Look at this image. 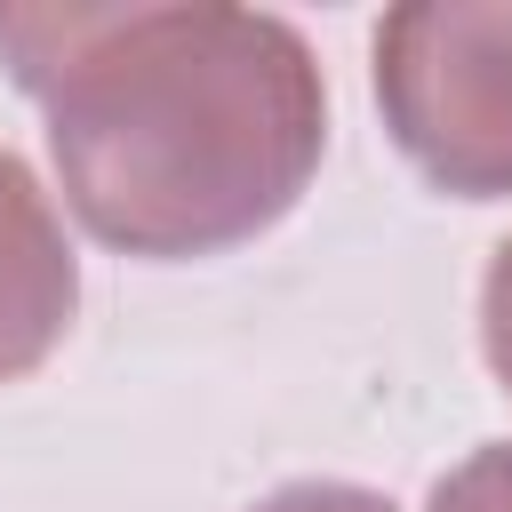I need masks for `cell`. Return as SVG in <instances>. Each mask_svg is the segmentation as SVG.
<instances>
[{
  "instance_id": "7a4b0ae2",
  "label": "cell",
  "mask_w": 512,
  "mask_h": 512,
  "mask_svg": "<svg viewBox=\"0 0 512 512\" xmlns=\"http://www.w3.org/2000/svg\"><path fill=\"white\" fill-rule=\"evenodd\" d=\"M376 104L424 184L512 192V0H416L376 24Z\"/></svg>"
},
{
  "instance_id": "3957f363",
  "label": "cell",
  "mask_w": 512,
  "mask_h": 512,
  "mask_svg": "<svg viewBox=\"0 0 512 512\" xmlns=\"http://www.w3.org/2000/svg\"><path fill=\"white\" fill-rule=\"evenodd\" d=\"M80 304V264L72 240L40 192V176L0 144V384L32 376Z\"/></svg>"
},
{
  "instance_id": "6da1fadb",
  "label": "cell",
  "mask_w": 512,
  "mask_h": 512,
  "mask_svg": "<svg viewBox=\"0 0 512 512\" xmlns=\"http://www.w3.org/2000/svg\"><path fill=\"white\" fill-rule=\"evenodd\" d=\"M72 216L120 256H216L296 208L328 88L264 8H0Z\"/></svg>"
},
{
  "instance_id": "8992f818",
  "label": "cell",
  "mask_w": 512,
  "mask_h": 512,
  "mask_svg": "<svg viewBox=\"0 0 512 512\" xmlns=\"http://www.w3.org/2000/svg\"><path fill=\"white\" fill-rule=\"evenodd\" d=\"M256 512H392V504L352 480H296V488H272Z\"/></svg>"
},
{
  "instance_id": "277c9868",
  "label": "cell",
  "mask_w": 512,
  "mask_h": 512,
  "mask_svg": "<svg viewBox=\"0 0 512 512\" xmlns=\"http://www.w3.org/2000/svg\"><path fill=\"white\" fill-rule=\"evenodd\" d=\"M432 512H512V440L472 448V456L432 488Z\"/></svg>"
},
{
  "instance_id": "5b68a950",
  "label": "cell",
  "mask_w": 512,
  "mask_h": 512,
  "mask_svg": "<svg viewBox=\"0 0 512 512\" xmlns=\"http://www.w3.org/2000/svg\"><path fill=\"white\" fill-rule=\"evenodd\" d=\"M480 344H488L496 384L512 392V240L488 256V280H480Z\"/></svg>"
}]
</instances>
